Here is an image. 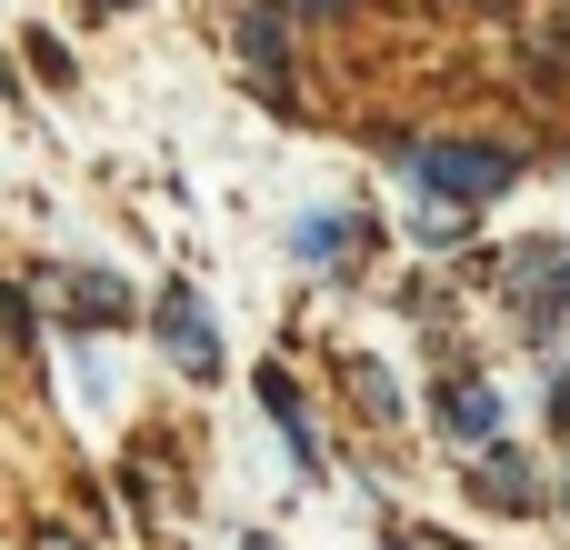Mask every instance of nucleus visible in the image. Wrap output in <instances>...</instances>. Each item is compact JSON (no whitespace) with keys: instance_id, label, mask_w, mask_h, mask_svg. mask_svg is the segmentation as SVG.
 <instances>
[{"instance_id":"f257e3e1","label":"nucleus","mask_w":570,"mask_h":550,"mask_svg":"<svg viewBox=\"0 0 570 550\" xmlns=\"http://www.w3.org/2000/svg\"><path fill=\"white\" fill-rule=\"evenodd\" d=\"M391 160H401L411 190H431L451 210H471V200H491V190L521 180V150H501V140H401Z\"/></svg>"},{"instance_id":"f03ea898","label":"nucleus","mask_w":570,"mask_h":550,"mask_svg":"<svg viewBox=\"0 0 570 550\" xmlns=\"http://www.w3.org/2000/svg\"><path fill=\"white\" fill-rule=\"evenodd\" d=\"M150 331H160V351H170L190 381H220V341H210V311H200V291H160Z\"/></svg>"},{"instance_id":"7ed1b4c3","label":"nucleus","mask_w":570,"mask_h":550,"mask_svg":"<svg viewBox=\"0 0 570 550\" xmlns=\"http://www.w3.org/2000/svg\"><path fill=\"white\" fill-rule=\"evenodd\" d=\"M291 261H301V271H351V261H361V220H351V210H311V220L291 230Z\"/></svg>"},{"instance_id":"20e7f679","label":"nucleus","mask_w":570,"mask_h":550,"mask_svg":"<svg viewBox=\"0 0 570 550\" xmlns=\"http://www.w3.org/2000/svg\"><path fill=\"white\" fill-rule=\"evenodd\" d=\"M431 411H441V431H451V441H471V451H491V441H501V391H481V381H451Z\"/></svg>"},{"instance_id":"39448f33","label":"nucleus","mask_w":570,"mask_h":550,"mask_svg":"<svg viewBox=\"0 0 570 550\" xmlns=\"http://www.w3.org/2000/svg\"><path fill=\"white\" fill-rule=\"evenodd\" d=\"M471 491H481V501H501V511H531V461H521L511 441H491V451H481V471H471Z\"/></svg>"},{"instance_id":"423d86ee","label":"nucleus","mask_w":570,"mask_h":550,"mask_svg":"<svg viewBox=\"0 0 570 550\" xmlns=\"http://www.w3.org/2000/svg\"><path fill=\"white\" fill-rule=\"evenodd\" d=\"M240 50H250V70H261V80H281V70H291V40H281V10H250V20H240Z\"/></svg>"},{"instance_id":"0eeeda50","label":"nucleus","mask_w":570,"mask_h":550,"mask_svg":"<svg viewBox=\"0 0 570 550\" xmlns=\"http://www.w3.org/2000/svg\"><path fill=\"white\" fill-rule=\"evenodd\" d=\"M261 401H271V421H281V441H291V451L311 461V421H301V391H291L281 371H261Z\"/></svg>"},{"instance_id":"6e6552de","label":"nucleus","mask_w":570,"mask_h":550,"mask_svg":"<svg viewBox=\"0 0 570 550\" xmlns=\"http://www.w3.org/2000/svg\"><path fill=\"white\" fill-rule=\"evenodd\" d=\"M351 381H361V411H371V421H401V391H391L381 361H351Z\"/></svg>"},{"instance_id":"1a4fd4ad","label":"nucleus","mask_w":570,"mask_h":550,"mask_svg":"<svg viewBox=\"0 0 570 550\" xmlns=\"http://www.w3.org/2000/svg\"><path fill=\"white\" fill-rule=\"evenodd\" d=\"M541 60H551V70L570 60V10H551V20H541Z\"/></svg>"},{"instance_id":"9d476101","label":"nucleus","mask_w":570,"mask_h":550,"mask_svg":"<svg viewBox=\"0 0 570 550\" xmlns=\"http://www.w3.org/2000/svg\"><path fill=\"white\" fill-rule=\"evenodd\" d=\"M291 10H341V0H291Z\"/></svg>"},{"instance_id":"9b49d317","label":"nucleus","mask_w":570,"mask_h":550,"mask_svg":"<svg viewBox=\"0 0 570 550\" xmlns=\"http://www.w3.org/2000/svg\"><path fill=\"white\" fill-rule=\"evenodd\" d=\"M0 90H10V70H0Z\"/></svg>"},{"instance_id":"f8f14e48","label":"nucleus","mask_w":570,"mask_h":550,"mask_svg":"<svg viewBox=\"0 0 570 550\" xmlns=\"http://www.w3.org/2000/svg\"><path fill=\"white\" fill-rule=\"evenodd\" d=\"M561 501H570V491H561Z\"/></svg>"}]
</instances>
